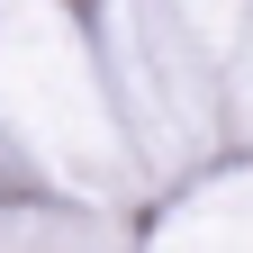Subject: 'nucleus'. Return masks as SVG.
Wrapping results in <instances>:
<instances>
[]
</instances>
